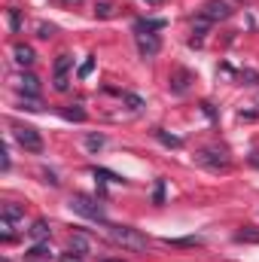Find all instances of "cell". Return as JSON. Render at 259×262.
Returning <instances> with one entry per match:
<instances>
[{
	"label": "cell",
	"mask_w": 259,
	"mask_h": 262,
	"mask_svg": "<svg viewBox=\"0 0 259 262\" xmlns=\"http://www.w3.org/2000/svg\"><path fill=\"white\" fill-rule=\"evenodd\" d=\"M107 238L125 250H134V253H143L149 247V238L140 232V229H131V226H116V223H107Z\"/></svg>",
	"instance_id": "cell-1"
},
{
	"label": "cell",
	"mask_w": 259,
	"mask_h": 262,
	"mask_svg": "<svg viewBox=\"0 0 259 262\" xmlns=\"http://www.w3.org/2000/svg\"><path fill=\"white\" fill-rule=\"evenodd\" d=\"M67 204H70V210H73V213H79V216H85V220H92V223L107 226V213H104V204H101L98 198L85 195V192H73Z\"/></svg>",
	"instance_id": "cell-2"
},
{
	"label": "cell",
	"mask_w": 259,
	"mask_h": 262,
	"mask_svg": "<svg viewBox=\"0 0 259 262\" xmlns=\"http://www.w3.org/2000/svg\"><path fill=\"white\" fill-rule=\"evenodd\" d=\"M195 162H198L201 168H207V171H229V168H232L229 152L220 149V146H204V149H198V152H195Z\"/></svg>",
	"instance_id": "cell-3"
},
{
	"label": "cell",
	"mask_w": 259,
	"mask_h": 262,
	"mask_svg": "<svg viewBox=\"0 0 259 262\" xmlns=\"http://www.w3.org/2000/svg\"><path fill=\"white\" fill-rule=\"evenodd\" d=\"M12 137L18 146H25L28 152H43V134L34 128V125H25V122H12Z\"/></svg>",
	"instance_id": "cell-4"
},
{
	"label": "cell",
	"mask_w": 259,
	"mask_h": 262,
	"mask_svg": "<svg viewBox=\"0 0 259 262\" xmlns=\"http://www.w3.org/2000/svg\"><path fill=\"white\" fill-rule=\"evenodd\" d=\"M229 15H232L229 0H207V3L201 6V18H207L210 25H213V21H226Z\"/></svg>",
	"instance_id": "cell-5"
},
{
	"label": "cell",
	"mask_w": 259,
	"mask_h": 262,
	"mask_svg": "<svg viewBox=\"0 0 259 262\" xmlns=\"http://www.w3.org/2000/svg\"><path fill=\"white\" fill-rule=\"evenodd\" d=\"M192 82H195V76L189 73V70H186V67H177V70L168 76V89H171L174 95H186Z\"/></svg>",
	"instance_id": "cell-6"
},
{
	"label": "cell",
	"mask_w": 259,
	"mask_h": 262,
	"mask_svg": "<svg viewBox=\"0 0 259 262\" xmlns=\"http://www.w3.org/2000/svg\"><path fill=\"white\" fill-rule=\"evenodd\" d=\"M134 43H137V52H140L143 58H153V55H159V49H162L159 34H134Z\"/></svg>",
	"instance_id": "cell-7"
},
{
	"label": "cell",
	"mask_w": 259,
	"mask_h": 262,
	"mask_svg": "<svg viewBox=\"0 0 259 262\" xmlns=\"http://www.w3.org/2000/svg\"><path fill=\"white\" fill-rule=\"evenodd\" d=\"M70 64H73V58H70V55H58V58H55V79H52L55 92H67V89H70V79H67Z\"/></svg>",
	"instance_id": "cell-8"
},
{
	"label": "cell",
	"mask_w": 259,
	"mask_h": 262,
	"mask_svg": "<svg viewBox=\"0 0 259 262\" xmlns=\"http://www.w3.org/2000/svg\"><path fill=\"white\" fill-rule=\"evenodd\" d=\"M15 89H18L25 98H40V79H37L34 73H21V76L15 79Z\"/></svg>",
	"instance_id": "cell-9"
},
{
	"label": "cell",
	"mask_w": 259,
	"mask_h": 262,
	"mask_svg": "<svg viewBox=\"0 0 259 262\" xmlns=\"http://www.w3.org/2000/svg\"><path fill=\"white\" fill-rule=\"evenodd\" d=\"M12 58H15L18 67H31L37 61V55H34V49H31L28 43H15V46H12Z\"/></svg>",
	"instance_id": "cell-10"
},
{
	"label": "cell",
	"mask_w": 259,
	"mask_h": 262,
	"mask_svg": "<svg viewBox=\"0 0 259 262\" xmlns=\"http://www.w3.org/2000/svg\"><path fill=\"white\" fill-rule=\"evenodd\" d=\"M168 21L165 18H137L134 21V34H153V31H162Z\"/></svg>",
	"instance_id": "cell-11"
},
{
	"label": "cell",
	"mask_w": 259,
	"mask_h": 262,
	"mask_svg": "<svg viewBox=\"0 0 259 262\" xmlns=\"http://www.w3.org/2000/svg\"><path fill=\"white\" fill-rule=\"evenodd\" d=\"M28 235H31L34 241H49V238H52V226H49L46 220H34L31 229H28Z\"/></svg>",
	"instance_id": "cell-12"
},
{
	"label": "cell",
	"mask_w": 259,
	"mask_h": 262,
	"mask_svg": "<svg viewBox=\"0 0 259 262\" xmlns=\"http://www.w3.org/2000/svg\"><path fill=\"white\" fill-rule=\"evenodd\" d=\"M0 216H6V220L18 223V220H25V204H15V201H3V207H0Z\"/></svg>",
	"instance_id": "cell-13"
},
{
	"label": "cell",
	"mask_w": 259,
	"mask_h": 262,
	"mask_svg": "<svg viewBox=\"0 0 259 262\" xmlns=\"http://www.w3.org/2000/svg\"><path fill=\"white\" fill-rule=\"evenodd\" d=\"M92 177L95 180H101V183H125V177L122 174H116V171H107V168H92Z\"/></svg>",
	"instance_id": "cell-14"
},
{
	"label": "cell",
	"mask_w": 259,
	"mask_h": 262,
	"mask_svg": "<svg viewBox=\"0 0 259 262\" xmlns=\"http://www.w3.org/2000/svg\"><path fill=\"white\" fill-rule=\"evenodd\" d=\"M70 250L73 253H79V256H89V250H92V244H89V238L85 235H70Z\"/></svg>",
	"instance_id": "cell-15"
},
{
	"label": "cell",
	"mask_w": 259,
	"mask_h": 262,
	"mask_svg": "<svg viewBox=\"0 0 259 262\" xmlns=\"http://www.w3.org/2000/svg\"><path fill=\"white\" fill-rule=\"evenodd\" d=\"M235 241H241V244H259V229L256 226H244L241 232H235Z\"/></svg>",
	"instance_id": "cell-16"
},
{
	"label": "cell",
	"mask_w": 259,
	"mask_h": 262,
	"mask_svg": "<svg viewBox=\"0 0 259 262\" xmlns=\"http://www.w3.org/2000/svg\"><path fill=\"white\" fill-rule=\"evenodd\" d=\"M61 116L70 119V122H85V110H82L79 104H67V107H61Z\"/></svg>",
	"instance_id": "cell-17"
},
{
	"label": "cell",
	"mask_w": 259,
	"mask_h": 262,
	"mask_svg": "<svg viewBox=\"0 0 259 262\" xmlns=\"http://www.w3.org/2000/svg\"><path fill=\"white\" fill-rule=\"evenodd\" d=\"M95 15H98V18H113V15H116L113 0H95Z\"/></svg>",
	"instance_id": "cell-18"
},
{
	"label": "cell",
	"mask_w": 259,
	"mask_h": 262,
	"mask_svg": "<svg viewBox=\"0 0 259 262\" xmlns=\"http://www.w3.org/2000/svg\"><path fill=\"white\" fill-rule=\"evenodd\" d=\"M153 134H156V137H159V140H162L165 146H171V149H180V146H183V140H180V137H174V134H168L165 128H156Z\"/></svg>",
	"instance_id": "cell-19"
},
{
	"label": "cell",
	"mask_w": 259,
	"mask_h": 262,
	"mask_svg": "<svg viewBox=\"0 0 259 262\" xmlns=\"http://www.w3.org/2000/svg\"><path fill=\"white\" fill-rule=\"evenodd\" d=\"M168 247H201L204 241L201 238H165Z\"/></svg>",
	"instance_id": "cell-20"
},
{
	"label": "cell",
	"mask_w": 259,
	"mask_h": 262,
	"mask_svg": "<svg viewBox=\"0 0 259 262\" xmlns=\"http://www.w3.org/2000/svg\"><path fill=\"white\" fill-rule=\"evenodd\" d=\"M122 101L128 104L131 113H140V110L146 107V104H143V98H140V95H131V92H122Z\"/></svg>",
	"instance_id": "cell-21"
},
{
	"label": "cell",
	"mask_w": 259,
	"mask_h": 262,
	"mask_svg": "<svg viewBox=\"0 0 259 262\" xmlns=\"http://www.w3.org/2000/svg\"><path fill=\"white\" fill-rule=\"evenodd\" d=\"M0 238H3V241H12V238H15V223L6 220V216H0Z\"/></svg>",
	"instance_id": "cell-22"
},
{
	"label": "cell",
	"mask_w": 259,
	"mask_h": 262,
	"mask_svg": "<svg viewBox=\"0 0 259 262\" xmlns=\"http://www.w3.org/2000/svg\"><path fill=\"white\" fill-rule=\"evenodd\" d=\"M104 143H107L104 134H85V146H89V152H98Z\"/></svg>",
	"instance_id": "cell-23"
},
{
	"label": "cell",
	"mask_w": 259,
	"mask_h": 262,
	"mask_svg": "<svg viewBox=\"0 0 259 262\" xmlns=\"http://www.w3.org/2000/svg\"><path fill=\"white\" fill-rule=\"evenodd\" d=\"M37 37H40V40H49V37H55V25H46V21H40V25H37Z\"/></svg>",
	"instance_id": "cell-24"
},
{
	"label": "cell",
	"mask_w": 259,
	"mask_h": 262,
	"mask_svg": "<svg viewBox=\"0 0 259 262\" xmlns=\"http://www.w3.org/2000/svg\"><path fill=\"white\" fill-rule=\"evenodd\" d=\"M153 201H156V204H165V180H162V177L156 180V192H153Z\"/></svg>",
	"instance_id": "cell-25"
},
{
	"label": "cell",
	"mask_w": 259,
	"mask_h": 262,
	"mask_svg": "<svg viewBox=\"0 0 259 262\" xmlns=\"http://www.w3.org/2000/svg\"><path fill=\"white\" fill-rule=\"evenodd\" d=\"M241 79H244V85H259V73L256 70H241Z\"/></svg>",
	"instance_id": "cell-26"
},
{
	"label": "cell",
	"mask_w": 259,
	"mask_h": 262,
	"mask_svg": "<svg viewBox=\"0 0 259 262\" xmlns=\"http://www.w3.org/2000/svg\"><path fill=\"white\" fill-rule=\"evenodd\" d=\"M9 28L18 34L21 31V15H18V9H9Z\"/></svg>",
	"instance_id": "cell-27"
},
{
	"label": "cell",
	"mask_w": 259,
	"mask_h": 262,
	"mask_svg": "<svg viewBox=\"0 0 259 262\" xmlns=\"http://www.w3.org/2000/svg\"><path fill=\"white\" fill-rule=\"evenodd\" d=\"M92 67H95V55H89V58H85V64L79 67V79H85V76L92 73Z\"/></svg>",
	"instance_id": "cell-28"
},
{
	"label": "cell",
	"mask_w": 259,
	"mask_h": 262,
	"mask_svg": "<svg viewBox=\"0 0 259 262\" xmlns=\"http://www.w3.org/2000/svg\"><path fill=\"white\" fill-rule=\"evenodd\" d=\"M201 110H204V116L217 119V110H213V104H210V101H204V104H201Z\"/></svg>",
	"instance_id": "cell-29"
},
{
	"label": "cell",
	"mask_w": 259,
	"mask_h": 262,
	"mask_svg": "<svg viewBox=\"0 0 259 262\" xmlns=\"http://www.w3.org/2000/svg\"><path fill=\"white\" fill-rule=\"evenodd\" d=\"M43 177H46V183H49V186H58V183H61V180H58L52 171H46V168H43Z\"/></svg>",
	"instance_id": "cell-30"
},
{
	"label": "cell",
	"mask_w": 259,
	"mask_h": 262,
	"mask_svg": "<svg viewBox=\"0 0 259 262\" xmlns=\"http://www.w3.org/2000/svg\"><path fill=\"white\" fill-rule=\"evenodd\" d=\"M58 259L61 262H82V256H79V253H76V256H73V253H61Z\"/></svg>",
	"instance_id": "cell-31"
},
{
	"label": "cell",
	"mask_w": 259,
	"mask_h": 262,
	"mask_svg": "<svg viewBox=\"0 0 259 262\" xmlns=\"http://www.w3.org/2000/svg\"><path fill=\"white\" fill-rule=\"evenodd\" d=\"M250 165H253V168H259V152H253V156H250Z\"/></svg>",
	"instance_id": "cell-32"
},
{
	"label": "cell",
	"mask_w": 259,
	"mask_h": 262,
	"mask_svg": "<svg viewBox=\"0 0 259 262\" xmlns=\"http://www.w3.org/2000/svg\"><path fill=\"white\" fill-rule=\"evenodd\" d=\"M64 3H73V6H76V3H82V0H64Z\"/></svg>",
	"instance_id": "cell-33"
},
{
	"label": "cell",
	"mask_w": 259,
	"mask_h": 262,
	"mask_svg": "<svg viewBox=\"0 0 259 262\" xmlns=\"http://www.w3.org/2000/svg\"><path fill=\"white\" fill-rule=\"evenodd\" d=\"M101 262H122V259H101Z\"/></svg>",
	"instance_id": "cell-34"
},
{
	"label": "cell",
	"mask_w": 259,
	"mask_h": 262,
	"mask_svg": "<svg viewBox=\"0 0 259 262\" xmlns=\"http://www.w3.org/2000/svg\"><path fill=\"white\" fill-rule=\"evenodd\" d=\"M0 262H12V259H6V256H3V259H0Z\"/></svg>",
	"instance_id": "cell-35"
},
{
	"label": "cell",
	"mask_w": 259,
	"mask_h": 262,
	"mask_svg": "<svg viewBox=\"0 0 259 262\" xmlns=\"http://www.w3.org/2000/svg\"><path fill=\"white\" fill-rule=\"evenodd\" d=\"M149 3H162V0H149Z\"/></svg>",
	"instance_id": "cell-36"
}]
</instances>
